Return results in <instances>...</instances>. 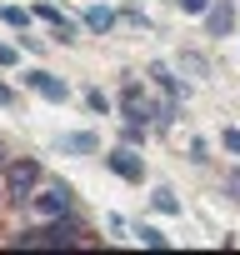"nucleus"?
I'll return each mask as SVG.
<instances>
[{
  "label": "nucleus",
  "instance_id": "nucleus-1",
  "mask_svg": "<svg viewBox=\"0 0 240 255\" xmlns=\"http://www.w3.org/2000/svg\"><path fill=\"white\" fill-rule=\"evenodd\" d=\"M5 180H10V195L25 200V195L35 190V180H40V165H35V160H15V165L5 170Z\"/></svg>",
  "mask_w": 240,
  "mask_h": 255
},
{
  "label": "nucleus",
  "instance_id": "nucleus-2",
  "mask_svg": "<svg viewBox=\"0 0 240 255\" xmlns=\"http://www.w3.org/2000/svg\"><path fill=\"white\" fill-rule=\"evenodd\" d=\"M105 165H110L120 180H145V165H140V155H135V150H120V145H115V150L105 155Z\"/></svg>",
  "mask_w": 240,
  "mask_h": 255
},
{
  "label": "nucleus",
  "instance_id": "nucleus-3",
  "mask_svg": "<svg viewBox=\"0 0 240 255\" xmlns=\"http://www.w3.org/2000/svg\"><path fill=\"white\" fill-rule=\"evenodd\" d=\"M35 205H40V215L60 220V215H70V190H65V185H45V190L35 195Z\"/></svg>",
  "mask_w": 240,
  "mask_h": 255
},
{
  "label": "nucleus",
  "instance_id": "nucleus-4",
  "mask_svg": "<svg viewBox=\"0 0 240 255\" xmlns=\"http://www.w3.org/2000/svg\"><path fill=\"white\" fill-rule=\"evenodd\" d=\"M25 80H30V90H35V95H45V100H70V85H65V80H55V75H45V70H30Z\"/></svg>",
  "mask_w": 240,
  "mask_h": 255
},
{
  "label": "nucleus",
  "instance_id": "nucleus-5",
  "mask_svg": "<svg viewBox=\"0 0 240 255\" xmlns=\"http://www.w3.org/2000/svg\"><path fill=\"white\" fill-rule=\"evenodd\" d=\"M230 25H235V10L225 5V0L205 10V30H210V35H230Z\"/></svg>",
  "mask_w": 240,
  "mask_h": 255
},
{
  "label": "nucleus",
  "instance_id": "nucleus-6",
  "mask_svg": "<svg viewBox=\"0 0 240 255\" xmlns=\"http://www.w3.org/2000/svg\"><path fill=\"white\" fill-rule=\"evenodd\" d=\"M60 150H65V155H90V150H95V135H90V130L65 135V140H60Z\"/></svg>",
  "mask_w": 240,
  "mask_h": 255
},
{
  "label": "nucleus",
  "instance_id": "nucleus-7",
  "mask_svg": "<svg viewBox=\"0 0 240 255\" xmlns=\"http://www.w3.org/2000/svg\"><path fill=\"white\" fill-rule=\"evenodd\" d=\"M85 25L100 35V30H110L115 25V10H105V5H95V10H85Z\"/></svg>",
  "mask_w": 240,
  "mask_h": 255
},
{
  "label": "nucleus",
  "instance_id": "nucleus-8",
  "mask_svg": "<svg viewBox=\"0 0 240 255\" xmlns=\"http://www.w3.org/2000/svg\"><path fill=\"white\" fill-rule=\"evenodd\" d=\"M150 200H155V210H165V215H175V210H180V200H175L170 190H155Z\"/></svg>",
  "mask_w": 240,
  "mask_h": 255
},
{
  "label": "nucleus",
  "instance_id": "nucleus-9",
  "mask_svg": "<svg viewBox=\"0 0 240 255\" xmlns=\"http://www.w3.org/2000/svg\"><path fill=\"white\" fill-rule=\"evenodd\" d=\"M135 235H140V245H160V250H165V235H160V230H155V225H140V230H135Z\"/></svg>",
  "mask_w": 240,
  "mask_h": 255
},
{
  "label": "nucleus",
  "instance_id": "nucleus-10",
  "mask_svg": "<svg viewBox=\"0 0 240 255\" xmlns=\"http://www.w3.org/2000/svg\"><path fill=\"white\" fill-rule=\"evenodd\" d=\"M180 10H185V15H205V10H210V0H180Z\"/></svg>",
  "mask_w": 240,
  "mask_h": 255
},
{
  "label": "nucleus",
  "instance_id": "nucleus-11",
  "mask_svg": "<svg viewBox=\"0 0 240 255\" xmlns=\"http://www.w3.org/2000/svg\"><path fill=\"white\" fill-rule=\"evenodd\" d=\"M0 20H5V25H25V10H15V5H5V10H0Z\"/></svg>",
  "mask_w": 240,
  "mask_h": 255
},
{
  "label": "nucleus",
  "instance_id": "nucleus-12",
  "mask_svg": "<svg viewBox=\"0 0 240 255\" xmlns=\"http://www.w3.org/2000/svg\"><path fill=\"white\" fill-rule=\"evenodd\" d=\"M225 150H230V155H240V130H225Z\"/></svg>",
  "mask_w": 240,
  "mask_h": 255
},
{
  "label": "nucleus",
  "instance_id": "nucleus-13",
  "mask_svg": "<svg viewBox=\"0 0 240 255\" xmlns=\"http://www.w3.org/2000/svg\"><path fill=\"white\" fill-rule=\"evenodd\" d=\"M10 60H15V50H10V45H0V65H10Z\"/></svg>",
  "mask_w": 240,
  "mask_h": 255
},
{
  "label": "nucleus",
  "instance_id": "nucleus-14",
  "mask_svg": "<svg viewBox=\"0 0 240 255\" xmlns=\"http://www.w3.org/2000/svg\"><path fill=\"white\" fill-rule=\"evenodd\" d=\"M10 100H15V95H10V85H0V105H10Z\"/></svg>",
  "mask_w": 240,
  "mask_h": 255
},
{
  "label": "nucleus",
  "instance_id": "nucleus-15",
  "mask_svg": "<svg viewBox=\"0 0 240 255\" xmlns=\"http://www.w3.org/2000/svg\"><path fill=\"white\" fill-rule=\"evenodd\" d=\"M230 195H240V170H235V175H230Z\"/></svg>",
  "mask_w": 240,
  "mask_h": 255
}]
</instances>
